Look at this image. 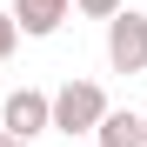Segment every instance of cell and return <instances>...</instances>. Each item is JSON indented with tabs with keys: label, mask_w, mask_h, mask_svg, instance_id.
Instances as JSON below:
<instances>
[{
	"label": "cell",
	"mask_w": 147,
	"mask_h": 147,
	"mask_svg": "<svg viewBox=\"0 0 147 147\" xmlns=\"http://www.w3.org/2000/svg\"><path fill=\"white\" fill-rule=\"evenodd\" d=\"M100 114H107V94L94 87V80H67L54 94V134H94Z\"/></svg>",
	"instance_id": "cell-1"
},
{
	"label": "cell",
	"mask_w": 147,
	"mask_h": 147,
	"mask_svg": "<svg viewBox=\"0 0 147 147\" xmlns=\"http://www.w3.org/2000/svg\"><path fill=\"white\" fill-rule=\"evenodd\" d=\"M107 67L114 74H147V13L120 7L107 20Z\"/></svg>",
	"instance_id": "cell-2"
},
{
	"label": "cell",
	"mask_w": 147,
	"mask_h": 147,
	"mask_svg": "<svg viewBox=\"0 0 147 147\" xmlns=\"http://www.w3.org/2000/svg\"><path fill=\"white\" fill-rule=\"evenodd\" d=\"M0 127H7L13 140H34L54 127V94H40V87H13L7 100H0Z\"/></svg>",
	"instance_id": "cell-3"
},
{
	"label": "cell",
	"mask_w": 147,
	"mask_h": 147,
	"mask_svg": "<svg viewBox=\"0 0 147 147\" xmlns=\"http://www.w3.org/2000/svg\"><path fill=\"white\" fill-rule=\"evenodd\" d=\"M74 13V0H13V20H20V34H34V40H47V34H60V20Z\"/></svg>",
	"instance_id": "cell-4"
},
{
	"label": "cell",
	"mask_w": 147,
	"mask_h": 147,
	"mask_svg": "<svg viewBox=\"0 0 147 147\" xmlns=\"http://www.w3.org/2000/svg\"><path fill=\"white\" fill-rule=\"evenodd\" d=\"M94 147H140V114L107 107V114H100V127H94Z\"/></svg>",
	"instance_id": "cell-5"
},
{
	"label": "cell",
	"mask_w": 147,
	"mask_h": 147,
	"mask_svg": "<svg viewBox=\"0 0 147 147\" xmlns=\"http://www.w3.org/2000/svg\"><path fill=\"white\" fill-rule=\"evenodd\" d=\"M127 0H74V13H87V20H114Z\"/></svg>",
	"instance_id": "cell-6"
},
{
	"label": "cell",
	"mask_w": 147,
	"mask_h": 147,
	"mask_svg": "<svg viewBox=\"0 0 147 147\" xmlns=\"http://www.w3.org/2000/svg\"><path fill=\"white\" fill-rule=\"evenodd\" d=\"M13 40H20V20H13V13H0V60L13 54Z\"/></svg>",
	"instance_id": "cell-7"
},
{
	"label": "cell",
	"mask_w": 147,
	"mask_h": 147,
	"mask_svg": "<svg viewBox=\"0 0 147 147\" xmlns=\"http://www.w3.org/2000/svg\"><path fill=\"white\" fill-rule=\"evenodd\" d=\"M140 147H147V114H140Z\"/></svg>",
	"instance_id": "cell-8"
},
{
	"label": "cell",
	"mask_w": 147,
	"mask_h": 147,
	"mask_svg": "<svg viewBox=\"0 0 147 147\" xmlns=\"http://www.w3.org/2000/svg\"><path fill=\"white\" fill-rule=\"evenodd\" d=\"M7 140H13V134H7V127H0V147H7Z\"/></svg>",
	"instance_id": "cell-9"
},
{
	"label": "cell",
	"mask_w": 147,
	"mask_h": 147,
	"mask_svg": "<svg viewBox=\"0 0 147 147\" xmlns=\"http://www.w3.org/2000/svg\"><path fill=\"white\" fill-rule=\"evenodd\" d=\"M7 147H27V140H7Z\"/></svg>",
	"instance_id": "cell-10"
}]
</instances>
